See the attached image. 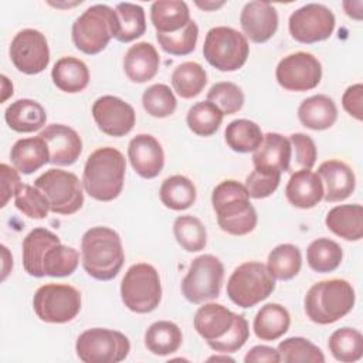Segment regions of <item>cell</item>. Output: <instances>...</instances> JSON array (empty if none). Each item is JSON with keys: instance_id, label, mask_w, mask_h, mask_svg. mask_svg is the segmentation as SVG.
Masks as SVG:
<instances>
[{"instance_id": "1", "label": "cell", "mask_w": 363, "mask_h": 363, "mask_svg": "<svg viewBox=\"0 0 363 363\" xmlns=\"http://www.w3.org/2000/svg\"><path fill=\"white\" fill-rule=\"evenodd\" d=\"M193 325L213 350L225 354L241 349L250 336L247 319L220 303L200 306L194 315Z\"/></svg>"}, {"instance_id": "2", "label": "cell", "mask_w": 363, "mask_h": 363, "mask_svg": "<svg viewBox=\"0 0 363 363\" xmlns=\"http://www.w3.org/2000/svg\"><path fill=\"white\" fill-rule=\"evenodd\" d=\"M81 259L85 272L94 279H113L125 262L119 234L102 225L89 228L81 238Z\"/></svg>"}, {"instance_id": "3", "label": "cell", "mask_w": 363, "mask_h": 363, "mask_svg": "<svg viewBox=\"0 0 363 363\" xmlns=\"http://www.w3.org/2000/svg\"><path fill=\"white\" fill-rule=\"evenodd\" d=\"M218 227L230 235H245L257 227V211L250 203V194L237 180H224L211 194Z\"/></svg>"}, {"instance_id": "4", "label": "cell", "mask_w": 363, "mask_h": 363, "mask_svg": "<svg viewBox=\"0 0 363 363\" xmlns=\"http://www.w3.org/2000/svg\"><path fill=\"white\" fill-rule=\"evenodd\" d=\"M126 162L123 155L111 146L92 152L84 166L82 184L89 197L98 201L116 199L125 182Z\"/></svg>"}, {"instance_id": "5", "label": "cell", "mask_w": 363, "mask_h": 363, "mask_svg": "<svg viewBox=\"0 0 363 363\" xmlns=\"http://www.w3.org/2000/svg\"><path fill=\"white\" fill-rule=\"evenodd\" d=\"M354 289L346 279L313 284L305 295L306 316L318 325H329L347 315L354 305Z\"/></svg>"}, {"instance_id": "6", "label": "cell", "mask_w": 363, "mask_h": 363, "mask_svg": "<svg viewBox=\"0 0 363 363\" xmlns=\"http://www.w3.org/2000/svg\"><path fill=\"white\" fill-rule=\"evenodd\" d=\"M118 33V17L112 7L94 4L88 7L72 24L74 45L84 54L94 55L106 48Z\"/></svg>"}, {"instance_id": "7", "label": "cell", "mask_w": 363, "mask_h": 363, "mask_svg": "<svg viewBox=\"0 0 363 363\" xmlns=\"http://www.w3.org/2000/svg\"><path fill=\"white\" fill-rule=\"evenodd\" d=\"M275 289V278L265 264L248 261L238 265L228 278L227 295L240 308H252Z\"/></svg>"}, {"instance_id": "8", "label": "cell", "mask_w": 363, "mask_h": 363, "mask_svg": "<svg viewBox=\"0 0 363 363\" xmlns=\"http://www.w3.org/2000/svg\"><path fill=\"white\" fill-rule=\"evenodd\" d=\"M121 298L132 312L149 313L155 311L162 299V285L156 268L146 262L129 267L121 282Z\"/></svg>"}, {"instance_id": "9", "label": "cell", "mask_w": 363, "mask_h": 363, "mask_svg": "<svg viewBox=\"0 0 363 363\" xmlns=\"http://www.w3.org/2000/svg\"><path fill=\"white\" fill-rule=\"evenodd\" d=\"M250 52L245 35L233 27L218 26L208 30L204 38L203 55L218 71L230 72L240 69Z\"/></svg>"}, {"instance_id": "10", "label": "cell", "mask_w": 363, "mask_h": 363, "mask_svg": "<svg viewBox=\"0 0 363 363\" xmlns=\"http://www.w3.org/2000/svg\"><path fill=\"white\" fill-rule=\"evenodd\" d=\"M75 350L84 363H119L128 357L130 342L119 330L92 328L78 336Z\"/></svg>"}, {"instance_id": "11", "label": "cell", "mask_w": 363, "mask_h": 363, "mask_svg": "<svg viewBox=\"0 0 363 363\" xmlns=\"http://www.w3.org/2000/svg\"><path fill=\"white\" fill-rule=\"evenodd\" d=\"M35 315L47 323H67L81 311V294L68 284H45L33 298Z\"/></svg>"}, {"instance_id": "12", "label": "cell", "mask_w": 363, "mask_h": 363, "mask_svg": "<svg viewBox=\"0 0 363 363\" xmlns=\"http://www.w3.org/2000/svg\"><path fill=\"white\" fill-rule=\"evenodd\" d=\"M34 186L45 194L50 203V211L55 214H74L84 204L81 182L71 172L50 169L35 179Z\"/></svg>"}, {"instance_id": "13", "label": "cell", "mask_w": 363, "mask_h": 363, "mask_svg": "<svg viewBox=\"0 0 363 363\" xmlns=\"http://www.w3.org/2000/svg\"><path fill=\"white\" fill-rule=\"evenodd\" d=\"M224 278L223 262L211 255L204 254L194 258L186 277L182 281V294L191 303H203L216 299Z\"/></svg>"}, {"instance_id": "14", "label": "cell", "mask_w": 363, "mask_h": 363, "mask_svg": "<svg viewBox=\"0 0 363 363\" xmlns=\"http://www.w3.org/2000/svg\"><path fill=\"white\" fill-rule=\"evenodd\" d=\"M335 14L319 3H308L295 10L288 21L294 40L302 44H313L330 37L335 30Z\"/></svg>"}, {"instance_id": "15", "label": "cell", "mask_w": 363, "mask_h": 363, "mask_svg": "<svg viewBox=\"0 0 363 363\" xmlns=\"http://www.w3.org/2000/svg\"><path fill=\"white\" fill-rule=\"evenodd\" d=\"M275 77L284 89L305 92L319 85L322 78V65L312 54L298 51L284 57L278 62Z\"/></svg>"}, {"instance_id": "16", "label": "cell", "mask_w": 363, "mask_h": 363, "mask_svg": "<svg viewBox=\"0 0 363 363\" xmlns=\"http://www.w3.org/2000/svg\"><path fill=\"white\" fill-rule=\"evenodd\" d=\"M9 54L13 65L27 75L43 72L50 62V48L45 35L34 28L18 31L11 40Z\"/></svg>"}, {"instance_id": "17", "label": "cell", "mask_w": 363, "mask_h": 363, "mask_svg": "<svg viewBox=\"0 0 363 363\" xmlns=\"http://www.w3.org/2000/svg\"><path fill=\"white\" fill-rule=\"evenodd\" d=\"M92 116L99 130L113 138L128 135L136 121L132 105L113 95L99 96L92 105Z\"/></svg>"}, {"instance_id": "18", "label": "cell", "mask_w": 363, "mask_h": 363, "mask_svg": "<svg viewBox=\"0 0 363 363\" xmlns=\"http://www.w3.org/2000/svg\"><path fill=\"white\" fill-rule=\"evenodd\" d=\"M240 24L245 38L261 44L277 33L278 13L268 1H248L242 7Z\"/></svg>"}, {"instance_id": "19", "label": "cell", "mask_w": 363, "mask_h": 363, "mask_svg": "<svg viewBox=\"0 0 363 363\" xmlns=\"http://www.w3.org/2000/svg\"><path fill=\"white\" fill-rule=\"evenodd\" d=\"M38 136L47 142L50 149V163L52 164L69 166L77 162L82 152L81 136L67 125H48Z\"/></svg>"}, {"instance_id": "20", "label": "cell", "mask_w": 363, "mask_h": 363, "mask_svg": "<svg viewBox=\"0 0 363 363\" xmlns=\"http://www.w3.org/2000/svg\"><path fill=\"white\" fill-rule=\"evenodd\" d=\"M128 157L133 170L143 179H155L164 166V153L159 140L146 133L136 135L128 146Z\"/></svg>"}, {"instance_id": "21", "label": "cell", "mask_w": 363, "mask_h": 363, "mask_svg": "<svg viewBox=\"0 0 363 363\" xmlns=\"http://www.w3.org/2000/svg\"><path fill=\"white\" fill-rule=\"evenodd\" d=\"M318 176L325 183L323 199L328 203L346 200L354 190L356 177L353 170L340 160H326L318 169Z\"/></svg>"}, {"instance_id": "22", "label": "cell", "mask_w": 363, "mask_h": 363, "mask_svg": "<svg viewBox=\"0 0 363 363\" xmlns=\"http://www.w3.org/2000/svg\"><path fill=\"white\" fill-rule=\"evenodd\" d=\"M291 159L292 147L289 139L275 132L264 135L262 142L252 153L254 167L278 170L281 173L291 170Z\"/></svg>"}, {"instance_id": "23", "label": "cell", "mask_w": 363, "mask_h": 363, "mask_svg": "<svg viewBox=\"0 0 363 363\" xmlns=\"http://www.w3.org/2000/svg\"><path fill=\"white\" fill-rule=\"evenodd\" d=\"M285 196L294 207L312 208L323 199V183L318 173L301 169L289 177Z\"/></svg>"}, {"instance_id": "24", "label": "cell", "mask_w": 363, "mask_h": 363, "mask_svg": "<svg viewBox=\"0 0 363 363\" xmlns=\"http://www.w3.org/2000/svg\"><path fill=\"white\" fill-rule=\"evenodd\" d=\"M160 57L156 48L146 41L132 45L123 58V69L132 82L143 84L153 79L159 71Z\"/></svg>"}, {"instance_id": "25", "label": "cell", "mask_w": 363, "mask_h": 363, "mask_svg": "<svg viewBox=\"0 0 363 363\" xmlns=\"http://www.w3.org/2000/svg\"><path fill=\"white\" fill-rule=\"evenodd\" d=\"M10 159L20 173L31 174L50 163V149L41 136L18 139L10 150Z\"/></svg>"}, {"instance_id": "26", "label": "cell", "mask_w": 363, "mask_h": 363, "mask_svg": "<svg viewBox=\"0 0 363 363\" xmlns=\"http://www.w3.org/2000/svg\"><path fill=\"white\" fill-rule=\"evenodd\" d=\"M326 227L346 241H359L363 237V207L360 204H340L329 210Z\"/></svg>"}, {"instance_id": "27", "label": "cell", "mask_w": 363, "mask_h": 363, "mask_svg": "<svg viewBox=\"0 0 363 363\" xmlns=\"http://www.w3.org/2000/svg\"><path fill=\"white\" fill-rule=\"evenodd\" d=\"M4 119L10 129L18 133H31L45 125L47 113L37 101L23 98L6 108Z\"/></svg>"}, {"instance_id": "28", "label": "cell", "mask_w": 363, "mask_h": 363, "mask_svg": "<svg viewBox=\"0 0 363 363\" xmlns=\"http://www.w3.org/2000/svg\"><path fill=\"white\" fill-rule=\"evenodd\" d=\"M57 242H61L58 235L43 227H37L26 235L23 240V267L28 275L44 277L43 258L47 250Z\"/></svg>"}, {"instance_id": "29", "label": "cell", "mask_w": 363, "mask_h": 363, "mask_svg": "<svg viewBox=\"0 0 363 363\" xmlns=\"http://www.w3.org/2000/svg\"><path fill=\"white\" fill-rule=\"evenodd\" d=\"M301 123L312 130H325L335 125L337 119V108L332 98L318 94L306 98L298 108Z\"/></svg>"}, {"instance_id": "30", "label": "cell", "mask_w": 363, "mask_h": 363, "mask_svg": "<svg viewBox=\"0 0 363 363\" xmlns=\"http://www.w3.org/2000/svg\"><path fill=\"white\" fill-rule=\"evenodd\" d=\"M54 85L67 94L84 91L89 84V71L86 64L75 57L60 58L51 71Z\"/></svg>"}, {"instance_id": "31", "label": "cell", "mask_w": 363, "mask_h": 363, "mask_svg": "<svg viewBox=\"0 0 363 363\" xmlns=\"http://www.w3.org/2000/svg\"><path fill=\"white\" fill-rule=\"evenodd\" d=\"M150 20L156 33L169 34L182 30L191 18L189 6L180 0H159L150 7Z\"/></svg>"}, {"instance_id": "32", "label": "cell", "mask_w": 363, "mask_h": 363, "mask_svg": "<svg viewBox=\"0 0 363 363\" xmlns=\"http://www.w3.org/2000/svg\"><path fill=\"white\" fill-rule=\"evenodd\" d=\"M291 325L289 312L279 303H267L255 315L252 329L258 339L271 342L286 333Z\"/></svg>"}, {"instance_id": "33", "label": "cell", "mask_w": 363, "mask_h": 363, "mask_svg": "<svg viewBox=\"0 0 363 363\" xmlns=\"http://www.w3.org/2000/svg\"><path fill=\"white\" fill-rule=\"evenodd\" d=\"M182 340L180 328L170 320H157L145 332V346L157 356H167L177 352Z\"/></svg>"}, {"instance_id": "34", "label": "cell", "mask_w": 363, "mask_h": 363, "mask_svg": "<svg viewBox=\"0 0 363 363\" xmlns=\"http://www.w3.org/2000/svg\"><path fill=\"white\" fill-rule=\"evenodd\" d=\"M206 84L207 74L196 61L182 62L172 72V86L176 94L184 99L197 96L204 89Z\"/></svg>"}, {"instance_id": "35", "label": "cell", "mask_w": 363, "mask_h": 363, "mask_svg": "<svg viewBox=\"0 0 363 363\" xmlns=\"http://www.w3.org/2000/svg\"><path fill=\"white\" fill-rule=\"evenodd\" d=\"M159 197L167 208L182 211L196 201V186L189 177L174 174L163 180Z\"/></svg>"}, {"instance_id": "36", "label": "cell", "mask_w": 363, "mask_h": 363, "mask_svg": "<svg viewBox=\"0 0 363 363\" xmlns=\"http://www.w3.org/2000/svg\"><path fill=\"white\" fill-rule=\"evenodd\" d=\"M302 267V255L294 244H279L268 254L267 268L279 281H288L298 275Z\"/></svg>"}, {"instance_id": "37", "label": "cell", "mask_w": 363, "mask_h": 363, "mask_svg": "<svg viewBox=\"0 0 363 363\" xmlns=\"http://www.w3.org/2000/svg\"><path fill=\"white\" fill-rule=\"evenodd\" d=\"M224 138L231 150L250 153L259 146L264 135L255 122L250 119H235L227 125Z\"/></svg>"}, {"instance_id": "38", "label": "cell", "mask_w": 363, "mask_h": 363, "mask_svg": "<svg viewBox=\"0 0 363 363\" xmlns=\"http://www.w3.org/2000/svg\"><path fill=\"white\" fill-rule=\"evenodd\" d=\"M118 17V33L115 38L121 43H130L146 31L145 10L139 4L118 3L115 7Z\"/></svg>"}, {"instance_id": "39", "label": "cell", "mask_w": 363, "mask_h": 363, "mask_svg": "<svg viewBox=\"0 0 363 363\" xmlns=\"http://www.w3.org/2000/svg\"><path fill=\"white\" fill-rule=\"evenodd\" d=\"M343 258L340 245L330 238H316L313 240L306 250L308 265L315 272H332L335 271Z\"/></svg>"}, {"instance_id": "40", "label": "cell", "mask_w": 363, "mask_h": 363, "mask_svg": "<svg viewBox=\"0 0 363 363\" xmlns=\"http://www.w3.org/2000/svg\"><path fill=\"white\" fill-rule=\"evenodd\" d=\"M328 347L332 356L339 362H357L363 356V336L357 329L340 328L330 335Z\"/></svg>"}, {"instance_id": "41", "label": "cell", "mask_w": 363, "mask_h": 363, "mask_svg": "<svg viewBox=\"0 0 363 363\" xmlns=\"http://www.w3.org/2000/svg\"><path fill=\"white\" fill-rule=\"evenodd\" d=\"M78 262L79 254L75 248L57 242L47 250L43 258L44 277H68L77 269Z\"/></svg>"}, {"instance_id": "42", "label": "cell", "mask_w": 363, "mask_h": 363, "mask_svg": "<svg viewBox=\"0 0 363 363\" xmlns=\"http://www.w3.org/2000/svg\"><path fill=\"white\" fill-rule=\"evenodd\" d=\"M223 112L210 101L194 104L186 116L189 129L199 136H211L223 122Z\"/></svg>"}, {"instance_id": "43", "label": "cell", "mask_w": 363, "mask_h": 363, "mask_svg": "<svg viewBox=\"0 0 363 363\" xmlns=\"http://www.w3.org/2000/svg\"><path fill=\"white\" fill-rule=\"evenodd\" d=\"M173 234L179 245L189 252L201 251L207 242L206 227L194 216H179L173 223Z\"/></svg>"}, {"instance_id": "44", "label": "cell", "mask_w": 363, "mask_h": 363, "mask_svg": "<svg viewBox=\"0 0 363 363\" xmlns=\"http://www.w3.org/2000/svg\"><path fill=\"white\" fill-rule=\"evenodd\" d=\"M278 354H279V362L285 363H323L325 356L322 350L313 345L311 340L301 337V336H294L282 340L278 345Z\"/></svg>"}, {"instance_id": "45", "label": "cell", "mask_w": 363, "mask_h": 363, "mask_svg": "<svg viewBox=\"0 0 363 363\" xmlns=\"http://www.w3.org/2000/svg\"><path fill=\"white\" fill-rule=\"evenodd\" d=\"M199 27L194 20H190L182 30L169 34L156 33V40L163 51L172 55H187L196 48Z\"/></svg>"}, {"instance_id": "46", "label": "cell", "mask_w": 363, "mask_h": 363, "mask_svg": "<svg viewBox=\"0 0 363 363\" xmlns=\"http://www.w3.org/2000/svg\"><path fill=\"white\" fill-rule=\"evenodd\" d=\"M145 111L153 118H167L174 113L177 101L173 91L164 84H155L145 89L142 95Z\"/></svg>"}, {"instance_id": "47", "label": "cell", "mask_w": 363, "mask_h": 363, "mask_svg": "<svg viewBox=\"0 0 363 363\" xmlns=\"http://www.w3.org/2000/svg\"><path fill=\"white\" fill-rule=\"evenodd\" d=\"M207 101L213 102L223 115L237 113L244 105V94L234 82H217L207 92Z\"/></svg>"}, {"instance_id": "48", "label": "cell", "mask_w": 363, "mask_h": 363, "mask_svg": "<svg viewBox=\"0 0 363 363\" xmlns=\"http://www.w3.org/2000/svg\"><path fill=\"white\" fill-rule=\"evenodd\" d=\"M16 207L30 218L41 220L48 216L50 203L45 194L31 184H24L14 197Z\"/></svg>"}, {"instance_id": "49", "label": "cell", "mask_w": 363, "mask_h": 363, "mask_svg": "<svg viewBox=\"0 0 363 363\" xmlns=\"http://www.w3.org/2000/svg\"><path fill=\"white\" fill-rule=\"evenodd\" d=\"M281 172L255 167L245 179V187L250 197L265 199L271 196L279 186Z\"/></svg>"}, {"instance_id": "50", "label": "cell", "mask_w": 363, "mask_h": 363, "mask_svg": "<svg viewBox=\"0 0 363 363\" xmlns=\"http://www.w3.org/2000/svg\"><path fill=\"white\" fill-rule=\"evenodd\" d=\"M291 147L295 153V162L301 169L311 170L316 162V146L311 136L305 133H292L289 136Z\"/></svg>"}, {"instance_id": "51", "label": "cell", "mask_w": 363, "mask_h": 363, "mask_svg": "<svg viewBox=\"0 0 363 363\" xmlns=\"http://www.w3.org/2000/svg\"><path fill=\"white\" fill-rule=\"evenodd\" d=\"M18 170L10 167L6 163L0 164V176H1V201L0 207H4L11 197H16L17 193L24 186L20 180Z\"/></svg>"}, {"instance_id": "52", "label": "cell", "mask_w": 363, "mask_h": 363, "mask_svg": "<svg viewBox=\"0 0 363 363\" xmlns=\"http://www.w3.org/2000/svg\"><path fill=\"white\" fill-rule=\"evenodd\" d=\"M362 102H363V85L362 84H354V85H350L343 96H342V105H343V109L350 115L353 116L354 119L357 121H362L363 118V106H362Z\"/></svg>"}, {"instance_id": "53", "label": "cell", "mask_w": 363, "mask_h": 363, "mask_svg": "<svg viewBox=\"0 0 363 363\" xmlns=\"http://www.w3.org/2000/svg\"><path fill=\"white\" fill-rule=\"evenodd\" d=\"M244 362L245 363H262V362H268V363H278L279 362V354L278 350L271 347V346H265V345H258L251 347L247 354L244 356Z\"/></svg>"}, {"instance_id": "54", "label": "cell", "mask_w": 363, "mask_h": 363, "mask_svg": "<svg viewBox=\"0 0 363 363\" xmlns=\"http://www.w3.org/2000/svg\"><path fill=\"white\" fill-rule=\"evenodd\" d=\"M343 9L346 14L354 20H362V6L363 3L360 0L357 1H343Z\"/></svg>"}, {"instance_id": "55", "label": "cell", "mask_w": 363, "mask_h": 363, "mask_svg": "<svg viewBox=\"0 0 363 363\" xmlns=\"http://www.w3.org/2000/svg\"><path fill=\"white\" fill-rule=\"evenodd\" d=\"M1 250H3V275H1V281L6 279V277L9 275V271L10 268L13 267V258L9 257V250L6 245H1Z\"/></svg>"}, {"instance_id": "56", "label": "cell", "mask_w": 363, "mask_h": 363, "mask_svg": "<svg viewBox=\"0 0 363 363\" xmlns=\"http://www.w3.org/2000/svg\"><path fill=\"white\" fill-rule=\"evenodd\" d=\"M1 84H3V96H1V101L4 102L10 95H13V85H11V82L7 79L6 75H1Z\"/></svg>"}, {"instance_id": "57", "label": "cell", "mask_w": 363, "mask_h": 363, "mask_svg": "<svg viewBox=\"0 0 363 363\" xmlns=\"http://www.w3.org/2000/svg\"><path fill=\"white\" fill-rule=\"evenodd\" d=\"M196 4H197L200 9H203V10L211 11V10H216V9L221 7V6H224V1H204V3L196 1Z\"/></svg>"}, {"instance_id": "58", "label": "cell", "mask_w": 363, "mask_h": 363, "mask_svg": "<svg viewBox=\"0 0 363 363\" xmlns=\"http://www.w3.org/2000/svg\"><path fill=\"white\" fill-rule=\"evenodd\" d=\"M208 360H230V362H234L231 357H228V356H214V357H210Z\"/></svg>"}]
</instances>
